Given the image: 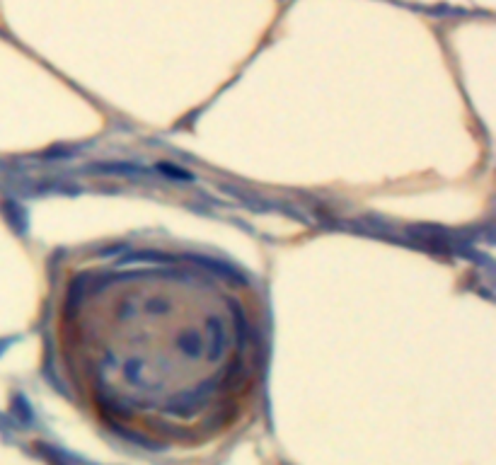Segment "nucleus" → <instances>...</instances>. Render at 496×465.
<instances>
[{"mask_svg": "<svg viewBox=\"0 0 496 465\" xmlns=\"http://www.w3.org/2000/svg\"><path fill=\"white\" fill-rule=\"evenodd\" d=\"M136 253L133 274L124 265L114 276L65 274L53 310L58 369L107 429L162 451L201 448L259 395V300L204 257Z\"/></svg>", "mask_w": 496, "mask_h": 465, "instance_id": "1", "label": "nucleus"}]
</instances>
